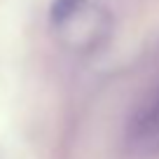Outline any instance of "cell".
<instances>
[{"label":"cell","instance_id":"obj_1","mask_svg":"<svg viewBox=\"0 0 159 159\" xmlns=\"http://www.w3.org/2000/svg\"><path fill=\"white\" fill-rule=\"evenodd\" d=\"M49 24L61 45L80 54L101 49L110 35L108 12L91 0H54Z\"/></svg>","mask_w":159,"mask_h":159},{"label":"cell","instance_id":"obj_2","mask_svg":"<svg viewBox=\"0 0 159 159\" xmlns=\"http://www.w3.org/2000/svg\"><path fill=\"white\" fill-rule=\"evenodd\" d=\"M126 145L136 154H157L159 152V89L138 108L129 122Z\"/></svg>","mask_w":159,"mask_h":159}]
</instances>
